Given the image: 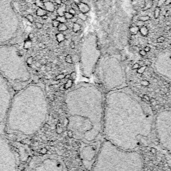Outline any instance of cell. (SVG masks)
<instances>
[{
	"label": "cell",
	"instance_id": "cell-45",
	"mask_svg": "<svg viewBox=\"0 0 171 171\" xmlns=\"http://www.w3.org/2000/svg\"><path fill=\"white\" fill-rule=\"evenodd\" d=\"M77 19H78V18H74V17H73V18L70 19V20H71V22H72V23H73V24H74V23H76V22H77Z\"/></svg>",
	"mask_w": 171,
	"mask_h": 171
},
{
	"label": "cell",
	"instance_id": "cell-38",
	"mask_svg": "<svg viewBox=\"0 0 171 171\" xmlns=\"http://www.w3.org/2000/svg\"><path fill=\"white\" fill-rule=\"evenodd\" d=\"M35 38V34L33 33V32H30L28 34V38L29 39V40H33V39Z\"/></svg>",
	"mask_w": 171,
	"mask_h": 171
},
{
	"label": "cell",
	"instance_id": "cell-30",
	"mask_svg": "<svg viewBox=\"0 0 171 171\" xmlns=\"http://www.w3.org/2000/svg\"><path fill=\"white\" fill-rule=\"evenodd\" d=\"M153 6V1H148L147 3L145 5V7H144V10H146L148 9H150Z\"/></svg>",
	"mask_w": 171,
	"mask_h": 171
},
{
	"label": "cell",
	"instance_id": "cell-37",
	"mask_svg": "<svg viewBox=\"0 0 171 171\" xmlns=\"http://www.w3.org/2000/svg\"><path fill=\"white\" fill-rule=\"evenodd\" d=\"M66 61L68 62V63H72V56L70 55H67L66 56Z\"/></svg>",
	"mask_w": 171,
	"mask_h": 171
},
{
	"label": "cell",
	"instance_id": "cell-50",
	"mask_svg": "<svg viewBox=\"0 0 171 171\" xmlns=\"http://www.w3.org/2000/svg\"><path fill=\"white\" fill-rule=\"evenodd\" d=\"M74 2L75 3V4L78 5L79 3L81 2V0H74Z\"/></svg>",
	"mask_w": 171,
	"mask_h": 171
},
{
	"label": "cell",
	"instance_id": "cell-34",
	"mask_svg": "<svg viewBox=\"0 0 171 171\" xmlns=\"http://www.w3.org/2000/svg\"><path fill=\"white\" fill-rule=\"evenodd\" d=\"M60 23L58 22L56 19H53V20H52V26H53L54 28H58V26L60 25Z\"/></svg>",
	"mask_w": 171,
	"mask_h": 171
},
{
	"label": "cell",
	"instance_id": "cell-19",
	"mask_svg": "<svg viewBox=\"0 0 171 171\" xmlns=\"http://www.w3.org/2000/svg\"><path fill=\"white\" fill-rule=\"evenodd\" d=\"M56 40L58 41V43H61V42H63L65 41L66 40V37H65V35L62 33V32H59L56 35Z\"/></svg>",
	"mask_w": 171,
	"mask_h": 171
},
{
	"label": "cell",
	"instance_id": "cell-40",
	"mask_svg": "<svg viewBox=\"0 0 171 171\" xmlns=\"http://www.w3.org/2000/svg\"><path fill=\"white\" fill-rule=\"evenodd\" d=\"M165 3V0H158V3H157V7H160L161 6H162L164 3Z\"/></svg>",
	"mask_w": 171,
	"mask_h": 171
},
{
	"label": "cell",
	"instance_id": "cell-56",
	"mask_svg": "<svg viewBox=\"0 0 171 171\" xmlns=\"http://www.w3.org/2000/svg\"><path fill=\"white\" fill-rule=\"evenodd\" d=\"M170 27H171V24H170Z\"/></svg>",
	"mask_w": 171,
	"mask_h": 171
},
{
	"label": "cell",
	"instance_id": "cell-1",
	"mask_svg": "<svg viewBox=\"0 0 171 171\" xmlns=\"http://www.w3.org/2000/svg\"><path fill=\"white\" fill-rule=\"evenodd\" d=\"M103 137L130 151H139L156 142L152 108L128 86L105 94Z\"/></svg>",
	"mask_w": 171,
	"mask_h": 171
},
{
	"label": "cell",
	"instance_id": "cell-28",
	"mask_svg": "<svg viewBox=\"0 0 171 171\" xmlns=\"http://www.w3.org/2000/svg\"><path fill=\"white\" fill-rule=\"evenodd\" d=\"M26 18L27 20H28L30 23H34V18L33 16V15H32V14H27L26 15Z\"/></svg>",
	"mask_w": 171,
	"mask_h": 171
},
{
	"label": "cell",
	"instance_id": "cell-27",
	"mask_svg": "<svg viewBox=\"0 0 171 171\" xmlns=\"http://www.w3.org/2000/svg\"><path fill=\"white\" fill-rule=\"evenodd\" d=\"M78 16L79 19H80L81 20H82L83 22H86L88 19V16L85 14L80 13L78 14Z\"/></svg>",
	"mask_w": 171,
	"mask_h": 171
},
{
	"label": "cell",
	"instance_id": "cell-6",
	"mask_svg": "<svg viewBox=\"0 0 171 171\" xmlns=\"http://www.w3.org/2000/svg\"><path fill=\"white\" fill-rule=\"evenodd\" d=\"M25 35L22 18L14 0H0V46L22 44Z\"/></svg>",
	"mask_w": 171,
	"mask_h": 171
},
{
	"label": "cell",
	"instance_id": "cell-54",
	"mask_svg": "<svg viewBox=\"0 0 171 171\" xmlns=\"http://www.w3.org/2000/svg\"><path fill=\"white\" fill-rule=\"evenodd\" d=\"M148 1H153V0H146V2H148Z\"/></svg>",
	"mask_w": 171,
	"mask_h": 171
},
{
	"label": "cell",
	"instance_id": "cell-49",
	"mask_svg": "<svg viewBox=\"0 0 171 171\" xmlns=\"http://www.w3.org/2000/svg\"><path fill=\"white\" fill-rule=\"evenodd\" d=\"M170 3H171V0H165V4L166 6H167V5L170 4Z\"/></svg>",
	"mask_w": 171,
	"mask_h": 171
},
{
	"label": "cell",
	"instance_id": "cell-9",
	"mask_svg": "<svg viewBox=\"0 0 171 171\" xmlns=\"http://www.w3.org/2000/svg\"><path fill=\"white\" fill-rule=\"evenodd\" d=\"M24 171H70L60 157L54 154L35 155L27 162Z\"/></svg>",
	"mask_w": 171,
	"mask_h": 171
},
{
	"label": "cell",
	"instance_id": "cell-44",
	"mask_svg": "<svg viewBox=\"0 0 171 171\" xmlns=\"http://www.w3.org/2000/svg\"><path fill=\"white\" fill-rule=\"evenodd\" d=\"M48 18H49V15L48 14L44 15H43V16H42V19H44V20H46V19H48Z\"/></svg>",
	"mask_w": 171,
	"mask_h": 171
},
{
	"label": "cell",
	"instance_id": "cell-17",
	"mask_svg": "<svg viewBox=\"0 0 171 171\" xmlns=\"http://www.w3.org/2000/svg\"><path fill=\"white\" fill-rule=\"evenodd\" d=\"M32 47V40H29V39H26L23 42V48L25 50H28Z\"/></svg>",
	"mask_w": 171,
	"mask_h": 171
},
{
	"label": "cell",
	"instance_id": "cell-33",
	"mask_svg": "<svg viewBox=\"0 0 171 171\" xmlns=\"http://www.w3.org/2000/svg\"><path fill=\"white\" fill-rule=\"evenodd\" d=\"M35 26H36V28L38 29H42L43 27H44V24H43L41 22H35Z\"/></svg>",
	"mask_w": 171,
	"mask_h": 171
},
{
	"label": "cell",
	"instance_id": "cell-4",
	"mask_svg": "<svg viewBox=\"0 0 171 171\" xmlns=\"http://www.w3.org/2000/svg\"><path fill=\"white\" fill-rule=\"evenodd\" d=\"M21 44L0 46V74L16 92L31 83L32 75L27 64L26 50Z\"/></svg>",
	"mask_w": 171,
	"mask_h": 171
},
{
	"label": "cell",
	"instance_id": "cell-22",
	"mask_svg": "<svg viewBox=\"0 0 171 171\" xmlns=\"http://www.w3.org/2000/svg\"><path fill=\"white\" fill-rule=\"evenodd\" d=\"M57 28H58V32H65V31L68 30V26L66 24H64V23H60V25L58 26Z\"/></svg>",
	"mask_w": 171,
	"mask_h": 171
},
{
	"label": "cell",
	"instance_id": "cell-32",
	"mask_svg": "<svg viewBox=\"0 0 171 171\" xmlns=\"http://www.w3.org/2000/svg\"><path fill=\"white\" fill-rule=\"evenodd\" d=\"M140 20H141L144 22H146L147 21H149L150 19V17L149 16V15H142V16H141L139 18Z\"/></svg>",
	"mask_w": 171,
	"mask_h": 171
},
{
	"label": "cell",
	"instance_id": "cell-42",
	"mask_svg": "<svg viewBox=\"0 0 171 171\" xmlns=\"http://www.w3.org/2000/svg\"><path fill=\"white\" fill-rule=\"evenodd\" d=\"M38 47L40 48H42V49H44L46 48V45L44 44V43L42 42H40L38 44Z\"/></svg>",
	"mask_w": 171,
	"mask_h": 171
},
{
	"label": "cell",
	"instance_id": "cell-46",
	"mask_svg": "<svg viewBox=\"0 0 171 171\" xmlns=\"http://www.w3.org/2000/svg\"><path fill=\"white\" fill-rule=\"evenodd\" d=\"M54 2H55L58 5H61L62 3V0H54Z\"/></svg>",
	"mask_w": 171,
	"mask_h": 171
},
{
	"label": "cell",
	"instance_id": "cell-29",
	"mask_svg": "<svg viewBox=\"0 0 171 171\" xmlns=\"http://www.w3.org/2000/svg\"><path fill=\"white\" fill-rule=\"evenodd\" d=\"M56 19L60 23H64V24H66V23L67 22V19L64 18V16H57Z\"/></svg>",
	"mask_w": 171,
	"mask_h": 171
},
{
	"label": "cell",
	"instance_id": "cell-23",
	"mask_svg": "<svg viewBox=\"0 0 171 171\" xmlns=\"http://www.w3.org/2000/svg\"><path fill=\"white\" fill-rule=\"evenodd\" d=\"M138 32H139V28L137 26H132L130 28V33L131 35H133V36H135V35H137L138 34Z\"/></svg>",
	"mask_w": 171,
	"mask_h": 171
},
{
	"label": "cell",
	"instance_id": "cell-20",
	"mask_svg": "<svg viewBox=\"0 0 171 171\" xmlns=\"http://www.w3.org/2000/svg\"><path fill=\"white\" fill-rule=\"evenodd\" d=\"M139 32L141 34L142 36H146L149 34V29L147 28L146 26H143L141 28H139Z\"/></svg>",
	"mask_w": 171,
	"mask_h": 171
},
{
	"label": "cell",
	"instance_id": "cell-39",
	"mask_svg": "<svg viewBox=\"0 0 171 171\" xmlns=\"http://www.w3.org/2000/svg\"><path fill=\"white\" fill-rule=\"evenodd\" d=\"M165 38L164 36H160L159 38H158L157 39V42L158 43H162L163 42H165Z\"/></svg>",
	"mask_w": 171,
	"mask_h": 171
},
{
	"label": "cell",
	"instance_id": "cell-12",
	"mask_svg": "<svg viewBox=\"0 0 171 171\" xmlns=\"http://www.w3.org/2000/svg\"><path fill=\"white\" fill-rule=\"evenodd\" d=\"M104 138L92 142H80V157L86 169L90 171L98 157Z\"/></svg>",
	"mask_w": 171,
	"mask_h": 171
},
{
	"label": "cell",
	"instance_id": "cell-43",
	"mask_svg": "<svg viewBox=\"0 0 171 171\" xmlns=\"http://www.w3.org/2000/svg\"><path fill=\"white\" fill-rule=\"evenodd\" d=\"M139 54H140V55H141L142 56H145L146 54V52L144 50H141L139 51Z\"/></svg>",
	"mask_w": 171,
	"mask_h": 171
},
{
	"label": "cell",
	"instance_id": "cell-47",
	"mask_svg": "<svg viewBox=\"0 0 171 171\" xmlns=\"http://www.w3.org/2000/svg\"><path fill=\"white\" fill-rule=\"evenodd\" d=\"M70 47H71V48H72V49H74V48H75V43H74V42H72L70 43Z\"/></svg>",
	"mask_w": 171,
	"mask_h": 171
},
{
	"label": "cell",
	"instance_id": "cell-13",
	"mask_svg": "<svg viewBox=\"0 0 171 171\" xmlns=\"http://www.w3.org/2000/svg\"><path fill=\"white\" fill-rule=\"evenodd\" d=\"M14 91L0 74V128H5V122Z\"/></svg>",
	"mask_w": 171,
	"mask_h": 171
},
{
	"label": "cell",
	"instance_id": "cell-10",
	"mask_svg": "<svg viewBox=\"0 0 171 171\" xmlns=\"http://www.w3.org/2000/svg\"><path fill=\"white\" fill-rule=\"evenodd\" d=\"M100 58V51L97 44V37L92 34L91 44H82L80 54V68L84 76L90 78L95 71L97 64Z\"/></svg>",
	"mask_w": 171,
	"mask_h": 171
},
{
	"label": "cell",
	"instance_id": "cell-21",
	"mask_svg": "<svg viewBox=\"0 0 171 171\" xmlns=\"http://www.w3.org/2000/svg\"><path fill=\"white\" fill-rule=\"evenodd\" d=\"M46 14H48V11L46 10L40 8V7H38V8L36 10L37 16L42 17V16H43V15H46Z\"/></svg>",
	"mask_w": 171,
	"mask_h": 171
},
{
	"label": "cell",
	"instance_id": "cell-25",
	"mask_svg": "<svg viewBox=\"0 0 171 171\" xmlns=\"http://www.w3.org/2000/svg\"><path fill=\"white\" fill-rule=\"evenodd\" d=\"M81 30V26L78 24V23H74L72 26V30L74 32H78Z\"/></svg>",
	"mask_w": 171,
	"mask_h": 171
},
{
	"label": "cell",
	"instance_id": "cell-2",
	"mask_svg": "<svg viewBox=\"0 0 171 171\" xmlns=\"http://www.w3.org/2000/svg\"><path fill=\"white\" fill-rule=\"evenodd\" d=\"M64 102L72 137L86 143L104 138L105 94L102 88L92 83H78L66 92Z\"/></svg>",
	"mask_w": 171,
	"mask_h": 171
},
{
	"label": "cell",
	"instance_id": "cell-35",
	"mask_svg": "<svg viewBox=\"0 0 171 171\" xmlns=\"http://www.w3.org/2000/svg\"><path fill=\"white\" fill-rule=\"evenodd\" d=\"M144 24H145V22L141 21V20H140V19H138V21H137V22H135L136 26H137V27H138V28H141V27L143 26Z\"/></svg>",
	"mask_w": 171,
	"mask_h": 171
},
{
	"label": "cell",
	"instance_id": "cell-51",
	"mask_svg": "<svg viewBox=\"0 0 171 171\" xmlns=\"http://www.w3.org/2000/svg\"><path fill=\"white\" fill-rule=\"evenodd\" d=\"M166 30H170V27L167 26H166Z\"/></svg>",
	"mask_w": 171,
	"mask_h": 171
},
{
	"label": "cell",
	"instance_id": "cell-41",
	"mask_svg": "<svg viewBox=\"0 0 171 171\" xmlns=\"http://www.w3.org/2000/svg\"><path fill=\"white\" fill-rule=\"evenodd\" d=\"M68 11L73 15H75L76 14V11L75 10V9H74V8H70L69 10Z\"/></svg>",
	"mask_w": 171,
	"mask_h": 171
},
{
	"label": "cell",
	"instance_id": "cell-5",
	"mask_svg": "<svg viewBox=\"0 0 171 171\" xmlns=\"http://www.w3.org/2000/svg\"><path fill=\"white\" fill-rule=\"evenodd\" d=\"M139 151L125 150L104 139L90 171H143Z\"/></svg>",
	"mask_w": 171,
	"mask_h": 171
},
{
	"label": "cell",
	"instance_id": "cell-31",
	"mask_svg": "<svg viewBox=\"0 0 171 171\" xmlns=\"http://www.w3.org/2000/svg\"><path fill=\"white\" fill-rule=\"evenodd\" d=\"M64 16L68 20V19H71L74 16V15H72L69 12V11H65Z\"/></svg>",
	"mask_w": 171,
	"mask_h": 171
},
{
	"label": "cell",
	"instance_id": "cell-24",
	"mask_svg": "<svg viewBox=\"0 0 171 171\" xmlns=\"http://www.w3.org/2000/svg\"><path fill=\"white\" fill-rule=\"evenodd\" d=\"M34 4L36 5L38 7H40V8L45 10L44 2V1H42V0H36V1H35Z\"/></svg>",
	"mask_w": 171,
	"mask_h": 171
},
{
	"label": "cell",
	"instance_id": "cell-55",
	"mask_svg": "<svg viewBox=\"0 0 171 171\" xmlns=\"http://www.w3.org/2000/svg\"><path fill=\"white\" fill-rule=\"evenodd\" d=\"M42 1H44V0H42Z\"/></svg>",
	"mask_w": 171,
	"mask_h": 171
},
{
	"label": "cell",
	"instance_id": "cell-18",
	"mask_svg": "<svg viewBox=\"0 0 171 171\" xmlns=\"http://www.w3.org/2000/svg\"><path fill=\"white\" fill-rule=\"evenodd\" d=\"M58 8L57 9V14L58 16H64V13L66 11V5L65 4H62L58 5Z\"/></svg>",
	"mask_w": 171,
	"mask_h": 171
},
{
	"label": "cell",
	"instance_id": "cell-48",
	"mask_svg": "<svg viewBox=\"0 0 171 171\" xmlns=\"http://www.w3.org/2000/svg\"><path fill=\"white\" fill-rule=\"evenodd\" d=\"M145 51L146 52H149L150 50V48L149 47V46H146V47L145 48Z\"/></svg>",
	"mask_w": 171,
	"mask_h": 171
},
{
	"label": "cell",
	"instance_id": "cell-53",
	"mask_svg": "<svg viewBox=\"0 0 171 171\" xmlns=\"http://www.w3.org/2000/svg\"><path fill=\"white\" fill-rule=\"evenodd\" d=\"M37 58H38V60H40V58H41V56H36Z\"/></svg>",
	"mask_w": 171,
	"mask_h": 171
},
{
	"label": "cell",
	"instance_id": "cell-36",
	"mask_svg": "<svg viewBox=\"0 0 171 171\" xmlns=\"http://www.w3.org/2000/svg\"><path fill=\"white\" fill-rule=\"evenodd\" d=\"M26 62H27V64H28V66H30V64H32V63L33 62V58L32 57H28L26 59Z\"/></svg>",
	"mask_w": 171,
	"mask_h": 171
},
{
	"label": "cell",
	"instance_id": "cell-11",
	"mask_svg": "<svg viewBox=\"0 0 171 171\" xmlns=\"http://www.w3.org/2000/svg\"><path fill=\"white\" fill-rule=\"evenodd\" d=\"M0 171H18L16 154L7 140L0 134Z\"/></svg>",
	"mask_w": 171,
	"mask_h": 171
},
{
	"label": "cell",
	"instance_id": "cell-16",
	"mask_svg": "<svg viewBox=\"0 0 171 171\" xmlns=\"http://www.w3.org/2000/svg\"><path fill=\"white\" fill-rule=\"evenodd\" d=\"M44 6L45 10L48 11V12H54L55 11V6H54V3L48 1V2H44Z\"/></svg>",
	"mask_w": 171,
	"mask_h": 171
},
{
	"label": "cell",
	"instance_id": "cell-26",
	"mask_svg": "<svg viewBox=\"0 0 171 171\" xmlns=\"http://www.w3.org/2000/svg\"><path fill=\"white\" fill-rule=\"evenodd\" d=\"M160 14H161V8L159 7H157L154 11V18L158 19L159 18V16H160Z\"/></svg>",
	"mask_w": 171,
	"mask_h": 171
},
{
	"label": "cell",
	"instance_id": "cell-14",
	"mask_svg": "<svg viewBox=\"0 0 171 171\" xmlns=\"http://www.w3.org/2000/svg\"><path fill=\"white\" fill-rule=\"evenodd\" d=\"M153 67L159 76L171 82V52H162L157 56Z\"/></svg>",
	"mask_w": 171,
	"mask_h": 171
},
{
	"label": "cell",
	"instance_id": "cell-15",
	"mask_svg": "<svg viewBox=\"0 0 171 171\" xmlns=\"http://www.w3.org/2000/svg\"><path fill=\"white\" fill-rule=\"evenodd\" d=\"M77 6H78V8L79 11H80V13L86 14V13H88L90 10V7H89V6L84 2H80L78 5H77Z\"/></svg>",
	"mask_w": 171,
	"mask_h": 171
},
{
	"label": "cell",
	"instance_id": "cell-7",
	"mask_svg": "<svg viewBox=\"0 0 171 171\" xmlns=\"http://www.w3.org/2000/svg\"><path fill=\"white\" fill-rule=\"evenodd\" d=\"M94 74L103 91L108 92L126 86V75L118 58L105 56L100 58Z\"/></svg>",
	"mask_w": 171,
	"mask_h": 171
},
{
	"label": "cell",
	"instance_id": "cell-3",
	"mask_svg": "<svg viewBox=\"0 0 171 171\" xmlns=\"http://www.w3.org/2000/svg\"><path fill=\"white\" fill-rule=\"evenodd\" d=\"M48 112L44 88L30 83L14 93L7 114L5 130L23 137L34 135L46 123Z\"/></svg>",
	"mask_w": 171,
	"mask_h": 171
},
{
	"label": "cell",
	"instance_id": "cell-8",
	"mask_svg": "<svg viewBox=\"0 0 171 171\" xmlns=\"http://www.w3.org/2000/svg\"><path fill=\"white\" fill-rule=\"evenodd\" d=\"M155 137L158 146L171 156V108L155 115Z\"/></svg>",
	"mask_w": 171,
	"mask_h": 171
},
{
	"label": "cell",
	"instance_id": "cell-52",
	"mask_svg": "<svg viewBox=\"0 0 171 171\" xmlns=\"http://www.w3.org/2000/svg\"><path fill=\"white\" fill-rule=\"evenodd\" d=\"M170 24H170V22H166V25L168 26H170Z\"/></svg>",
	"mask_w": 171,
	"mask_h": 171
}]
</instances>
